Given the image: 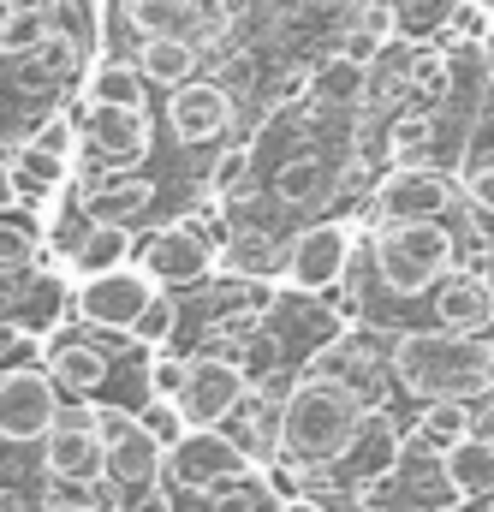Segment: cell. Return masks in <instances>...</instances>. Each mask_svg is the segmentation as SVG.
Here are the masks:
<instances>
[{
    "label": "cell",
    "instance_id": "obj_1",
    "mask_svg": "<svg viewBox=\"0 0 494 512\" xmlns=\"http://www.w3.org/2000/svg\"><path fill=\"white\" fill-rule=\"evenodd\" d=\"M375 411V399L358 382H346L340 370H328L322 358L304 364L292 376L286 393V417H280V459L298 471H328L352 435L364 429V417Z\"/></svg>",
    "mask_w": 494,
    "mask_h": 512
},
{
    "label": "cell",
    "instance_id": "obj_2",
    "mask_svg": "<svg viewBox=\"0 0 494 512\" xmlns=\"http://www.w3.org/2000/svg\"><path fill=\"white\" fill-rule=\"evenodd\" d=\"M137 358H149V346H137L131 334H108V328L78 316L72 328L48 334V358L42 364L54 370V382L66 387V399H108L114 370L137 364Z\"/></svg>",
    "mask_w": 494,
    "mask_h": 512
},
{
    "label": "cell",
    "instance_id": "obj_3",
    "mask_svg": "<svg viewBox=\"0 0 494 512\" xmlns=\"http://www.w3.org/2000/svg\"><path fill=\"white\" fill-rule=\"evenodd\" d=\"M90 48H96V42H84L72 24H60L48 42H36V48H24V54H6V108L18 114V108H30V102H48V108L72 102V96L84 90Z\"/></svg>",
    "mask_w": 494,
    "mask_h": 512
},
{
    "label": "cell",
    "instance_id": "obj_4",
    "mask_svg": "<svg viewBox=\"0 0 494 512\" xmlns=\"http://www.w3.org/2000/svg\"><path fill=\"white\" fill-rule=\"evenodd\" d=\"M245 6L250 0H120V12L108 6V18L131 30V42L149 30H173V36H191L203 54H227L245 24Z\"/></svg>",
    "mask_w": 494,
    "mask_h": 512
},
{
    "label": "cell",
    "instance_id": "obj_5",
    "mask_svg": "<svg viewBox=\"0 0 494 512\" xmlns=\"http://www.w3.org/2000/svg\"><path fill=\"white\" fill-rule=\"evenodd\" d=\"M78 102V96H72ZM84 114V155H78V185H96L108 173H137L155 149V114L149 108H108V102H78Z\"/></svg>",
    "mask_w": 494,
    "mask_h": 512
},
{
    "label": "cell",
    "instance_id": "obj_6",
    "mask_svg": "<svg viewBox=\"0 0 494 512\" xmlns=\"http://www.w3.org/2000/svg\"><path fill=\"white\" fill-rule=\"evenodd\" d=\"M465 209V185L459 167H387L375 173L364 221H441Z\"/></svg>",
    "mask_w": 494,
    "mask_h": 512
},
{
    "label": "cell",
    "instance_id": "obj_7",
    "mask_svg": "<svg viewBox=\"0 0 494 512\" xmlns=\"http://www.w3.org/2000/svg\"><path fill=\"white\" fill-rule=\"evenodd\" d=\"M358 239H364V215H328V221H310L286 239V262H280V280L286 286H304V292H340L352 262H358Z\"/></svg>",
    "mask_w": 494,
    "mask_h": 512
},
{
    "label": "cell",
    "instance_id": "obj_8",
    "mask_svg": "<svg viewBox=\"0 0 494 512\" xmlns=\"http://www.w3.org/2000/svg\"><path fill=\"white\" fill-rule=\"evenodd\" d=\"M167 137L185 155H221L239 131V102L221 78H191L179 90H167Z\"/></svg>",
    "mask_w": 494,
    "mask_h": 512
},
{
    "label": "cell",
    "instance_id": "obj_9",
    "mask_svg": "<svg viewBox=\"0 0 494 512\" xmlns=\"http://www.w3.org/2000/svg\"><path fill=\"white\" fill-rule=\"evenodd\" d=\"M60 393L66 387L54 382L48 364H6V376H0V435H6V447H42L60 429V411H66Z\"/></svg>",
    "mask_w": 494,
    "mask_h": 512
},
{
    "label": "cell",
    "instance_id": "obj_10",
    "mask_svg": "<svg viewBox=\"0 0 494 512\" xmlns=\"http://www.w3.org/2000/svg\"><path fill=\"white\" fill-rule=\"evenodd\" d=\"M262 471V459L221 423H191L179 447H167V483L173 489H221Z\"/></svg>",
    "mask_w": 494,
    "mask_h": 512
},
{
    "label": "cell",
    "instance_id": "obj_11",
    "mask_svg": "<svg viewBox=\"0 0 494 512\" xmlns=\"http://www.w3.org/2000/svg\"><path fill=\"white\" fill-rule=\"evenodd\" d=\"M405 435H411V423H399V411H393V399H381L370 417H364V429L352 435V447L328 465V471H310V483L304 489H370L375 477H387L399 459H405Z\"/></svg>",
    "mask_w": 494,
    "mask_h": 512
},
{
    "label": "cell",
    "instance_id": "obj_12",
    "mask_svg": "<svg viewBox=\"0 0 494 512\" xmlns=\"http://www.w3.org/2000/svg\"><path fill=\"white\" fill-rule=\"evenodd\" d=\"M405 328H453V334H465V328H494V274L483 251L471 256V262H459L417 310H411V322Z\"/></svg>",
    "mask_w": 494,
    "mask_h": 512
},
{
    "label": "cell",
    "instance_id": "obj_13",
    "mask_svg": "<svg viewBox=\"0 0 494 512\" xmlns=\"http://www.w3.org/2000/svg\"><path fill=\"white\" fill-rule=\"evenodd\" d=\"M137 262L167 286V292H191V286H209L215 268H221V245H209L203 233H191L185 221H161L137 239Z\"/></svg>",
    "mask_w": 494,
    "mask_h": 512
},
{
    "label": "cell",
    "instance_id": "obj_14",
    "mask_svg": "<svg viewBox=\"0 0 494 512\" xmlns=\"http://www.w3.org/2000/svg\"><path fill=\"white\" fill-rule=\"evenodd\" d=\"M161 292V280L143 268V262H125L108 274H84L78 280V316L108 328V334H131V322L143 316V304Z\"/></svg>",
    "mask_w": 494,
    "mask_h": 512
},
{
    "label": "cell",
    "instance_id": "obj_15",
    "mask_svg": "<svg viewBox=\"0 0 494 512\" xmlns=\"http://www.w3.org/2000/svg\"><path fill=\"white\" fill-rule=\"evenodd\" d=\"M250 387H256V370L239 352H191V382L179 393V405L191 423H227Z\"/></svg>",
    "mask_w": 494,
    "mask_h": 512
},
{
    "label": "cell",
    "instance_id": "obj_16",
    "mask_svg": "<svg viewBox=\"0 0 494 512\" xmlns=\"http://www.w3.org/2000/svg\"><path fill=\"white\" fill-rule=\"evenodd\" d=\"M36 465L48 489H108V435L90 423H60L36 447Z\"/></svg>",
    "mask_w": 494,
    "mask_h": 512
},
{
    "label": "cell",
    "instance_id": "obj_17",
    "mask_svg": "<svg viewBox=\"0 0 494 512\" xmlns=\"http://www.w3.org/2000/svg\"><path fill=\"white\" fill-rule=\"evenodd\" d=\"M149 483H167V441L131 417L120 435H108V501H125Z\"/></svg>",
    "mask_w": 494,
    "mask_h": 512
},
{
    "label": "cell",
    "instance_id": "obj_18",
    "mask_svg": "<svg viewBox=\"0 0 494 512\" xmlns=\"http://www.w3.org/2000/svg\"><path fill=\"white\" fill-rule=\"evenodd\" d=\"M78 197L96 221H120V227H143L161 209V185L149 173H108L96 185H78Z\"/></svg>",
    "mask_w": 494,
    "mask_h": 512
},
{
    "label": "cell",
    "instance_id": "obj_19",
    "mask_svg": "<svg viewBox=\"0 0 494 512\" xmlns=\"http://www.w3.org/2000/svg\"><path fill=\"white\" fill-rule=\"evenodd\" d=\"M131 60L143 66V78L155 90H179L191 78H203V48L191 36H173V30H149L131 42Z\"/></svg>",
    "mask_w": 494,
    "mask_h": 512
},
{
    "label": "cell",
    "instance_id": "obj_20",
    "mask_svg": "<svg viewBox=\"0 0 494 512\" xmlns=\"http://www.w3.org/2000/svg\"><path fill=\"white\" fill-rule=\"evenodd\" d=\"M149 90H155V84L143 78V66H137L131 54H108V60H90L78 102H108V108H149Z\"/></svg>",
    "mask_w": 494,
    "mask_h": 512
},
{
    "label": "cell",
    "instance_id": "obj_21",
    "mask_svg": "<svg viewBox=\"0 0 494 512\" xmlns=\"http://www.w3.org/2000/svg\"><path fill=\"white\" fill-rule=\"evenodd\" d=\"M477 417H483V399H429V405H417V417H411V447L447 453V447H459V441L477 429Z\"/></svg>",
    "mask_w": 494,
    "mask_h": 512
},
{
    "label": "cell",
    "instance_id": "obj_22",
    "mask_svg": "<svg viewBox=\"0 0 494 512\" xmlns=\"http://www.w3.org/2000/svg\"><path fill=\"white\" fill-rule=\"evenodd\" d=\"M125 262H137V227L90 215V227H84V239L72 251V274L84 280V274H108V268H125Z\"/></svg>",
    "mask_w": 494,
    "mask_h": 512
},
{
    "label": "cell",
    "instance_id": "obj_23",
    "mask_svg": "<svg viewBox=\"0 0 494 512\" xmlns=\"http://www.w3.org/2000/svg\"><path fill=\"white\" fill-rule=\"evenodd\" d=\"M131 340H137V346H149V352H161V346H173V340H179V298H167V286L143 304V316L131 322Z\"/></svg>",
    "mask_w": 494,
    "mask_h": 512
},
{
    "label": "cell",
    "instance_id": "obj_24",
    "mask_svg": "<svg viewBox=\"0 0 494 512\" xmlns=\"http://www.w3.org/2000/svg\"><path fill=\"white\" fill-rule=\"evenodd\" d=\"M453 6H459V0H393V24H399L405 42H423V36L447 30Z\"/></svg>",
    "mask_w": 494,
    "mask_h": 512
},
{
    "label": "cell",
    "instance_id": "obj_25",
    "mask_svg": "<svg viewBox=\"0 0 494 512\" xmlns=\"http://www.w3.org/2000/svg\"><path fill=\"white\" fill-rule=\"evenodd\" d=\"M459 185H465V203L477 209H494V143H477L459 155Z\"/></svg>",
    "mask_w": 494,
    "mask_h": 512
},
{
    "label": "cell",
    "instance_id": "obj_26",
    "mask_svg": "<svg viewBox=\"0 0 494 512\" xmlns=\"http://www.w3.org/2000/svg\"><path fill=\"white\" fill-rule=\"evenodd\" d=\"M185 382H191V352H179V346L149 352V393L155 399H179Z\"/></svg>",
    "mask_w": 494,
    "mask_h": 512
},
{
    "label": "cell",
    "instance_id": "obj_27",
    "mask_svg": "<svg viewBox=\"0 0 494 512\" xmlns=\"http://www.w3.org/2000/svg\"><path fill=\"white\" fill-rule=\"evenodd\" d=\"M36 512H114V501L102 507L90 495H48V501H36Z\"/></svg>",
    "mask_w": 494,
    "mask_h": 512
},
{
    "label": "cell",
    "instance_id": "obj_28",
    "mask_svg": "<svg viewBox=\"0 0 494 512\" xmlns=\"http://www.w3.org/2000/svg\"><path fill=\"white\" fill-rule=\"evenodd\" d=\"M477 143H494V78H489V102H483V114H477V131H471Z\"/></svg>",
    "mask_w": 494,
    "mask_h": 512
},
{
    "label": "cell",
    "instance_id": "obj_29",
    "mask_svg": "<svg viewBox=\"0 0 494 512\" xmlns=\"http://www.w3.org/2000/svg\"><path fill=\"white\" fill-rule=\"evenodd\" d=\"M286 512H328V507H322V495L304 489V495H286Z\"/></svg>",
    "mask_w": 494,
    "mask_h": 512
},
{
    "label": "cell",
    "instance_id": "obj_30",
    "mask_svg": "<svg viewBox=\"0 0 494 512\" xmlns=\"http://www.w3.org/2000/svg\"><path fill=\"white\" fill-rule=\"evenodd\" d=\"M477 48H483V66H489V72H494V24H489V30H483V42H477Z\"/></svg>",
    "mask_w": 494,
    "mask_h": 512
},
{
    "label": "cell",
    "instance_id": "obj_31",
    "mask_svg": "<svg viewBox=\"0 0 494 512\" xmlns=\"http://www.w3.org/2000/svg\"><path fill=\"white\" fill-rule=\"evenodd\" d=\"M489 6H494V0H489Z\"/></svg>",
    "mask_w": 494,
    "mask_h": 512
}]
</instances>
